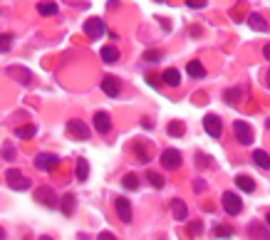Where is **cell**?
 Instances as JSON below:
<instances>
[{"mask_svg": "<svg viewBox=\"0 0 270 240\" xmlns=\"http://www.w3.org/2000/svg\"><path fill=\"white\" fill-rule=\"evenodd\" d=\"M250 233H253L258 240H270V235H265V233L260 230V223H253V225H250Z\"/></svg>", "mask_w": 270, "mask_h": 240, "instance_id": "32", "label": "cell"}, {"mask_svg": "<svg viewBox=\"0 0 270 240\" xmlns=\"http://www.w3.org/2000/svg\"><path fill=\"white\" fill-rule=\"evenodd\" d=\"M236 186H238L240 191H245V193H253V191H255V181L250 179V176H245V174H238V176H236Z\"/></svg>", "mask_w": 270, "mask_h": 240, "instance_id": "17", "label": "cell"}, {"mask_svg": "<svg viewBox=\"0 0 270 240\" xmlns=\"http://www.w3.org/2000/svg\"><path fill=\"white\" fill-rule=\"evenodd\" d=\"M5 183H8L13 191H28V188H30V181L25 179L18 169H8V171H5Z\"/></svg>", "mask_w": 270, "mask_h": 240, "instance_id": "1", "label": "cell"}, {"mask_svg": "<svg viewBox=\"0 0 270 240\" xmlns=\"http://www.w3.org/2000/svg\"><path fill=\"white\" fill-rule=\"evenodd\" d=\"M97 240H117V238H114V233L104 230V233H99V238H97Z\"/></svg>", "mask_w": 270, "mask_h": 240, "instance_id": "38", "label": "cell"}, {"mask_svg": "<svg viewBox=\"0 0 270 240\" xmlns=\"http://www.w3.org/2000/svg\"><path fill=\"white\" fill-rule=\"evenodd\" d=\"M85 35H87L90 40H99V37L104 35V23H102L99 18H90V20L85 23Z\"/></svg>", "mask_w": 270, "mask_h": 240, "instance_id": "7", "label": "cell"}, {"mask_svg": "<svg viewBox=\"0 0 270 240\" xmlns=\"http://www.w3.org/2000/svg\"><path fill=\"white\" fill-rule=\"evenodd\" d=\"M213 233H216L218 238H233V233H236V230H233L231 225H216V228H213Z\"/></svg>", "mask_w": 270, "mask_h": 240, "instance_id": "29", "label": "cell"}, {"mask_svg": "<svg viewBox=\"0 0 270 240\" xmlns=\"http://www.w3.org/2000/svg\"><path fill=\"white\" fill-rule=\"evenodd\" d=\"M57 156L55 153H37V158H35V169L37 171H50V169H55L57 166Z\"/></svg>", "mask_w": 270, "mask_h": 240, "instance_id": "8", "label": "cell"}, {"mask_svg": "<svg viewBox=\"0 0 270 240\" xmlns=\"http://www.w3.org/2000/svg\"><path fill=\"white\" fill-rule=\"evenodd\" d=\"M233 131H236V139H238L240 144H253V129L248 126V121H243V119H238V121H233Z\"/></svg>", "mask_w": 270, "mask_h": 240, "instance_id": "4", "label": "cell"}, {"mask_svg": "<svg viewBox=\"0 0 270 240\" xmlns=\"http://www.w3.org/2000/svg\"><path fill=\"white\" fill-rule=\"evenodd\" d=\"M102 92L107 94V97H119V92H121V87H119V79L117 77H104L102 79Z\"/></svg>", "mask_w": 270, "mask_h": 240, "instance_id": "9", "label": "cell"}, {"mask_svg": "<svg viewBox=\"0 0 270 240\" xmlns=\"http://www.w3.org/2000/svg\"><path fill=\"white\" fill-rule=\"evenodd\" d=\"M223 210L228 213V215H238L240 210H243V201H240V196L236 193H223Z\"/></svg>", "mask_w": 270, "mask_h": 240, "instance_id": "5", "label": "cell"}, {"mask_svg": "<svg viewBox=\"0 0 270 240\" xmlns=\"http://www.w3.org/2000/svg\"><path fill=\"white\" fill-rule=\"evenodd\" d=\"M161 57H164L161 50H147V52H144V62H149V64H156Z\"/></svg>", "mask_w": 270, "mask_h": 240, "instance_id": "30", "label": "cell"}, {"mask_svg": "<svg viewBox=\"0 0 270 240\" xmlns=\"http://www.w3.org/2000/svg\"><path fill=\"white\" fill-rule=\"evenodd\" d=\"M35 201H40L42 206H47V208H55L60 201H57V196H55V191L50 188V186H42V188H37L35 191Z\"/></svg>", "mask_w": 270, "mask_h": 240, "instance_id": "3", "label": "cell"}, {"mask_svg": "<svg viewBox=\"0 0 270 240\" xmlns=\"http://www.w3.org/2000/svg\"><path fill=\"white\" fill-rule=\"evenodd\" d=\"M196 158H198V169H206V166H209V156H206V153H201V151H198V153H196Z\"/></svg>", "mask_w": 270, "mask_h": 240, "instance_id": "35", "label": "cell"}, {"mask_svg": "<svg viewBox=\"0 0 270 240\" xmlns=\"http://www.w3.org/2000/svg\"><path fill=\"white\" fill-rule=\"evenodd\" d=\"M15 136H20V139H30V136H35V126H32V124L18 126V129H15Z\"/></svg>", "mask_w": 270, "mask_h": 240, "instance_id": "28", "label": "cell"}, {"mask_svg": "<svg viewBox=\"0 0 270 240\" xmlns=\"http://www.w3.org/2000/svg\"><path fill=\"white\" fill-rule=\"evenodd\" d=\"M186 5L193 10H201V8H206V0H186Z\"/></svg>", "mask_w": 270, "mask_h": 240, "instance_id": "34", "label": "cell"}, {"mask_svg": "<svg viewBox=\"0 0 270 240\" xmlns=\"http://www.w3.org/2000/svg\"><path fill=\"white\" fill-rule=\"evenodd\" d=\"M67 134L75 136V139H80V141H85V139H90V126L85 121L72 119V121H67Z\"/></svg>", "mask_w": 270, "mask_h": 240, "instance_id": "2", "label": "cell"}, {"mask_svg": "<svg viewBox=\"0 0 270 240\" xmlns=\"http://www.w3.org/2000/svg\"><path fill=\"white\" fill-rule=\"evenodd\" d=\"M114 206H117V213H119L121 223H131V206H129V201L119 196V198L114 201Z\"/></svg>", "mask_w": 270, "mask_h": 240, "instance_id": "13", "label": "cell"}, {"mask_svg": "<svg viewBox=\"0 0 270 240\" xmlns=\"http://www.w3.org/2000/svg\"><path fill=\"white\" fill-rule=\"evenodd\" d=\"M161 166L169 169V171H176L181 166V153L176 149H166L161 151Z\"/></svg>", "mask_w": 270, "mask_h": 240, "instance_id": "6", "label": "cell"}, {"mask_svg": "<svg viewBox=\"0 0 270 240\" xmlns=\"http://www.w3.org/2000/svg\"><path fill=\"white\" fill-rule=\"evenodd\" d=\"M37 13H40V15H55V13H57V3L42 0V3H37Z\"/></svg>", "mask_w": 270, "mask_h": 240, "instance_id": "21", "label": "cell"}, {"mask_svg": "<svg viewBox=\"0 0 270 240\" xmlns=\"http://www.w3.org/2000/svg\"><path fill=\"white\" fill-rule=\"evenodd\" d=\"M161 79H164L166 85H171V87H179V85H181V74H179V69H174V67H171V69H166V72L161 74Z\"/></svg>", "mask_w": 270, "mask_h": 240, "instance_id": "20", "label": "cell"}, {"mask_svg": "<svg viewBox=\"0 0 270 240\" xmlns=\"http://www.w3.org/2000/svg\"><path fill=\"white\" fill-rule=\"evenodd\" d=\"M265 82H268V87H270V72H268V74H265Z\"/></svg>", "mask_w": 270, "mask_h": 240, "instance_id": "43", "label": "cell"}, {"mask_svg": "<svg viewBox=\"0 0 270 240\" xmlns=\"http://www.w3.org/2000/svg\"><path fill=\"white\" fill-rule=\"evenodd\" d=\"M240 97H243V92H240L238 87H233V90H226V94H223V99H226L228 104H238Z\"/></svg>", "mask_w": 270, "mask_h": 240, "instance_id": "26", "label": "cell"}, {"mask_svg": "<svg viewBox=\"0 0 270 240\" xmlns=\"http://www.w3.org/2000/svg\"><path fill=\"white\" fill-rule=\"evenodd\" d=\"M134 153H137L139 164H149V151L144 146V141H134Z\"/></svg>", "mask_w": 270, "mask_h": 240, "instance_id": "23", "label": "cell"}, {"mask_svg": "<svg viewBox=\"0 0 270 240\" xmlns=\"http://www.w3.org/2000/svg\"><path fill=\"white\" fill-rule=\"evenodd\" d=\"M253 161H255V166L258 169H263V171H270V153L263 149L253 151Z\"/></svg>", "mask_w": 270, "mask_h": 240, "instance_id": "15", "label": "cell"}, {"mask_svg": "<svg viewBox=\"0 0 270 240\" xmlns=\"http://www.w3.org/2000/svg\"><path fill=\"white\" fill-rule=\"evenodd\" d=\"M147 179H149V183L154 186V188H164V179H161L159 174H149Z\"/></svg>", "mask_w": 270, "mask_h": 240, "instance_id": "33", "label": "cell"}, {"mask_svg": "<svg viewBox=\"0 0 270 240\" xmlns=\"http://www.w3.org/2000/svg\"><path fill=\"white\" fill-rule=\"evenodd\" d=\"M204 126H206L209 136H213V139H221V119H218L216 114H209V117L204 119Z\"/></svg>", "mask_w": 270, "mask_h": 240, "instance_id": "11", "label": "cell"}, {"mask_svg": "<svg viewBox=\"0 0 270 240\" xmlns=\"http://www.w3.org/2000/svg\"><path fill=\"white\" fill-rule=\"evenodd\" d=\"M248 25L253 28L255 32H265L268 30V25H265V20L258 15V13H253V15H248Z\"/></svg>", "mask_w": 270, "mask_h": 240, "instance_id": "19", "label": "cell"}, {"mask_svg": "<svg viewBox=\"0 0 270 240\" xmlns=\"http://www.w3.org/2000/svg\"><path fill=\"white\" fill-rule=\"evenodd\" d=\"M201 230H204V223H201V220H191V225H188V233L196 238V235H201Z\"/></svg>", "mask_w": 270, "mask_h": 240, "instance_id": "31", "label": "cell"}, {"mask_svg": "<svg viewBox=\"0 0 270 240\" xmlns=\"http://www.w3.org/2000/svg\"><path fill=\"white\" fill-rule=\"evenodd\" d=\"M99 55H102V60H104V62H117V60H119V50H117L114 45L102 47V52H99Z\"/></svg>", "mask_w": 270, "mask_h": 240, "instance_id": "22", "label": "cell"}, {"mask_svg": "<svg viewBox=\"0 0 270 240\" xmlns=\"http://www.w3.org/2000/svg\"><path fill=\"white\" fill-rule=\"evenodd\" d=\"M171 210H174V218H176V220H186V218H188V208H186V203H183L181 198H174V201H171Z\"/></svg>", "mask_w": 270, "mask_h": 240, "instance_id": "16", "label": "cell"}, {"mask_svg": "<svg viewBox=\"0 0 270 240\" xmlns=\"http://www.w3.org/2000/svg\"><path fill=\"white\" fill-rule=\"evenodd\" d=\"M75 201H77V198H75L72 193H67V196H62V201H60V208H62V213H64L67 218H70V215L75 213V206H77Z\"/></svg>", "mask_w": 270, "mask_h": 240, "instance_id": "18", "label": "cell"}, {"mask_svg": "<svg viewBox=\"0 0 270 240\" xmlns=\"http://www.w3.org/2000/svg\"><path fill=\"white\" fill-rule=\"evenodd\" d=\"M13 45V35H3V52H8Z\"/></svg>", "mask_w": 270, "mask_h": 240, "instance_id": "37", "label": "cell"}, {"mask_svg": "<svg viewBox=\"0 0 270 240\" xmlns=\"http://www.w3.org/2000/svg\"><path fill=\"white\" fill-rule=\"evenodd\" d=\"M121 186L129 188V191H137V188H139V176H137V174H126V176L121 179Z\"/></svg>", "mask_w": 270, "mask_h": 240, "instance_id": "25", "label": "cell"}, {"mask_svg": "<svg viewBox=\"0 0 270 240\" xmlns=\"http://www.w3.org/2000/svg\"><path fill=\"white\" fill-rule=\"evenodd\" d=\"M265 225H270V213H268V215H265Z\"/></svg>", "mask_w": 270, "mask_h": 240, "instance_id": "42", "label": "cell"}, {"mask_svg": "<svg viewBox=\"0 0 270 240\" xmlns=\"http://www.w3.org/2000/svg\"><path fill=\"white\" fill-rule=\"evenodd\" d=\"M40 240H52V238H50V235H42V238H40Z\"/></svg>", "mask_w": 270, "mask_h": 240, "instance_id": "44", "label": "cell"}, {"mask_svg": "<svg viewBox=\"0 0 270 240\" xmlns=\"http://www.w3.org/2000/svg\"><path fill=\"white\" fill-rule=\"evenodd\" d=\"M92 121H94V129H97L99 134H109V129H112V121H109V114H107V112H97Z\"/></svg>", "mask_w": 270, "mask_h": 240, "instance_id": "10", "label": "cell"}, {"mask_svg": "<svg viewBox=\"0 0 270 240\" xmlns=\"http://www.w3.org/2000/svg\"><path fill=\"white\" fill-rule=\"evenodd\" d=\"M159 3H161V0H159Z\"/></svg>", "mask_w": 270, "mask_h": 240, "instance_id": "46", "label": "cell"}, {"mask_svg": "<svg viewBox=\"0 0 270 240\" xmlns=\"http://www.w3.org/2000/svg\"><path fill=\"white\" fill-rule=\"evenodd\" d=\"M166 131H169V136H183V121H169V126H166Z\"/></svg>", "mask_w": 270, "mask_h": 240, "instance_id": "27", "label": "cell"}, {"mask_svg": "<svg viewBox=\"0 0 270 240\" xmlns=\"http://www.w3.org/2000/svg\"><path fill=\"white\" fill-rule=\"evenodd\" d=\"M80 240H87V235H82V233H80Z\"/></svg>", "mask_w": 270, "mask_h": 240, "instance_id": "45", "label": "cell"}, {"mask_svg": "<svg viewBox=\"0 0 270 240\" xmlns=\"http://www.w3.org/2000/svg\"><path fill=\"white\" fill-rule=\"evenodd\" d=\"M3 158H5V161H10V158H15V151L10 149V146H8V144H5V146H3Z\"/></svg>", "mask_w": 270, "mask_h": 240, "instance_id": "36", "label": "cell"}, {"mask_svg": "<svg viewBox=\"0 0 270 240\" xmlns=\"http://www.w3.org/2000/svg\"><path fill=\"white\" fill-rule=\"evenodd\" d=\"M186 72H188V77H193V79H204V77H206V67L198 60L188 62V64H186Z\"/></svg>", "mask_w": 270, "mask_h": 240, "instance_id": "14", "label": "cell"}, {"mask_svg": "<svg viewBox=\"0 0 270 240\" xmlns=\"http://www.w3.org/2000/svg\"><path fill=\"white\" fill-rule=\"evenodd\" d=\"M193 188H196V191L201 193V191L206 188V183H204V179H196V183H193Z\"/></svg>", "mask_w": 270, "mask_h": 240, "instance_id": "39", "label": "cell"}, {"mask_svg": "<svg viewBox=\"0 0 270 240\" xmlns=\"http://www.w3.org/2000/svg\"><path fill=\"white\" fill-rule=\"evenodd\" d=\"M5 72H8L13 79H18L20 85H30V82H32V74L28 72V69H23V67H8Z\"/></svg>", "mask_w": 270, "mask_h": 240, "instance_id": "12", "label": "cell"}, {"mask_svg": "<svg viewBox=\"0 0 270 240\" xmlns=\"http://www.w3.org/2000/svg\"><path fill=\"white\" fill-rule=\"evenodd\" d=\"M87 176H90V161L80 158L77 161V181H87Z\"/></svg>", "mask_w": 270, "mask_h": 240, "instance_id": "24", "label": "cell"}, {"mask_svg": "<svg viewBox=\"0 0 270 240\" xmlns=\"http://www.w3.org/2000/svg\"><path fill=\"white\" fill-rule=\"evenodd\" d=\"M263 55H265V60H270V42L263 47Z\"/></svg>", "mask_w": 270, "mask_h": 240, "instance_id": "41", "label": "cell"}, {"mask_svg": "<svg viewBox=\"0 0 270 240\" xmlns=\"http://www.w3.org/2000/svg\"><path fill=\"white\" fill-rule=\"evenodd\" d=\"M159 23H161V28H164V30H171V23H169V20H164V18H161Z\"/></svg>", "mask_w": 270, "mask_h": 240, "instance_id": "40", "label": "cell"}]
</instances>
